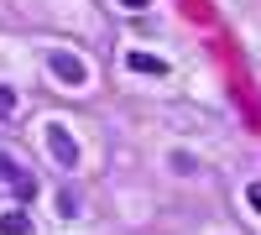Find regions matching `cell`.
Wrapping results in <instances>:
<instances>
[{"label":"cell","mask_w":261,"mask_h":235,"mask_svg":"<svg viewBox=\"0 0 261 235\" xmlns=\"http://www.w3.org/2000/svg\"><path fill=\"white\" fill-rule=\"evenodd\" d=\"M47 146H53V157H58L63 167H73V162H79V146H73V136L63 131V125H53V136H47Z\"/></svg>","instance_id":"cell-1"},{"label":"cell","mask_w":261,"mask_h":235,"mask_svg":"<svg viewBox=\"0 0 261 235\" xmlns=\"http://www.w3.org/2000/svg\"><path fill=\"white\" fill-rule=\"evenodd\" d=\"M53 73H58L63 84H84V79H89V73H84V63L68 58V53H58V58H53Z\"/></svg>","instance_id":"cell-2"},{"label":"cell","mask_w":261,"mask_h":235,"mask_svg":"<svg viewBox=\"0 0 261 235\" xmlns=\"http://www.w3.org/2000/svg\"><path fill=\"white\" fill-rule=\"evenodd\" d=\"M27 230H32V220L21 215V209H11V215L0 220V235H27Z\"/></svg>","instance_id":"cell-3"},{"label":"cell","mask_w":261,"mask_h":235,"mask_svg":"<svg viewBox=\"0 0 261 235\" xmlns=\"http://www.w3.org/2000/svg\"><path fill=\"white\" fill-rule=\"evenodd\" d=\"M130 68H136V73H162V58H146V53H130Z\"/></svg>","instance_id":"cell-4"},{"label":"cell","mask_w":261,"mask_h":235,"mask_svg":"<svg viewBox=\"0 0 261 235\" xmlns=\"http://www.w3.org/2000/svg\"><path fill=\"white\" fill-rule=\"evenodd\" d=\"M16 110V89H6V84H0V120H6Z\"/></svg>","instance_id":"cell-5"},{"label":"cell","mask_w":261,"mask_h":235,"mask_svg":"<svg viewBox=\"0 0 261 235\" xmlns=\"http://www.w3.org/2000/svg\"><path fill=\"white\" fill-rule=\"evenodd\" d=\"M0 178H6V183H16V178H21V167H16L6 152H0Z\"/></svg>","instance_id":"cell-6"},{"label":"cell","mask_w":261,"mask_h":235,"mask_svg":"<svg viewBox=\"0 0 261 235\" xmlns=\"http://www.w3.org/2000/svg\"><path fill=\"white\" fill-rule=\"evenodd\" d=\"M251 209H261V183H251Z\"/></svg>","instance_id":"cell-7"},{"label":"cell","mask_w":261,"mask_h":235,"mask_svg":"<svg viewBox=\"0 0 261 235\" xmlns=\"http://www.w3.org/2000/svg\"><path fill=\"white\" fill-rule=\"evenodd\" d=\"M125 6H130V11H146V0H125Z\"/></svg>","instance_id":"cell-8"}]
</instances>
